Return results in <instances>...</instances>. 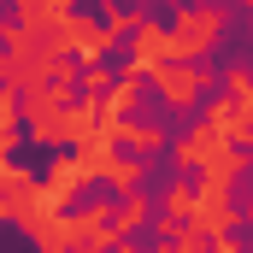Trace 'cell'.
<instances>
[{"label": "cell", "instance_id": "cell-2", "mask_svg": "<svg viewBox=\"0 0 253 253\" xmlns=\"http://www.w3.org/2000/svg\"><path fill=\"white\" fill-rule=\"evenodd\" d=\"M147 77H153V88L165 94V106H171V112H189L194 100H200V88H206V65L177 59V53H165Z\"/></svg>", "mask_w": 253, "mask_h": 253}, {"label": "cell", "instance_id": "cell-3", "mask_svg": "<svg viewBox=\"0 0 253 253\" xmlns=\"http://www.w3.org/2000/svg\"><path fill=\"white\" fill-rule=\"evenodd\" d=\"M171 53V30L165 24H153V18H141V24H129V65L147 77L153 65Z\"/></svg>", "mask_w": 253, "mask_h": 253}, {"label": "cell", "instance_id": "cell-9", "mask_svg": "<svg viewBox=\"0 0 253 253\" xmlns=\"http://www.w3.org/2000/svg\"><path fill=\"white\" fill-rule=\"evenodd\" d=\"M77 88L94 100V94H106V88H112V71H106V65H94V59H83V77H77Z\"/></svg>", "mask_w": 253, "mask_h": 253}, {"label": "cell", "instance_id": "cell-1", "mask_svg": "<svg viewBox=\"0 0 253 253\" xmlns=\"http://www.w3.org/2000/svg\"><path fill=\"white\" fill-rule=\"evenodd\" d=\"M224 18H230V12L212 6V0H206V6H183L177 24H171V53H177V59H206V47L224 36Z\"/></svg>", "mask_w": 253, "mask_h": 253}, {"label": "cell", "instance_id": "cell-4", "mask_svg": "<svg viewBox=\"0 0 253 253\" xmlns=\"http://www.w3.org/2000/svg\"><path fill=\"white\" fill-rule=\"evenodd\" d=\"M171 153H177V165H183V171H206V165L224 153V129L206 118V124H200V129H189V135H183Z\"/></svg>", "mask_w": 253, "mask_h": 253}, {"label": "cell", "instance_id": "cell-8", "mask_svg": "<svg viewBox=\"0 0 253 253\" xmlns=\"http://www.w3.org/2000/svg\"><path fill=\"white\" fill-rule=\"evenodd\" d=\"M141 218H147V200H141V194L129 189V194H124V212H118V218H112V236H129V230H135V224H141Z\"/></svg>", "mask_w": 253, "mask_h": 253}, {"label": "cell", "instance_id": "cell-7", "mask_svg": "<svg viewBox=\"0 0 253 253\" xmlns=\"http://www.w3.org/2000/svg\"><path fill=\"white\" fill-rule=\"evenodd\" d=\"M118 135H124L135 153H159V147H165V135H159L153 124H118Z\"/></svg>", "mask_w": 253, "mask_h": 253}, {"label": "cell", "instance_id": "cell-10", "mask_svg": "<svg viewBox=\"0 0 253 253\" xmlns=\"http://www.w3.org/2000/svg\"><path fill=\"white\" fill-rule=\"evenodd\" d=\"M194 212V189L189 183H171V194H165V218H189Z\"/></svg>", "mask_w": 253, "mask_h": 253}, {"label": "cell", "instance_id": "cell-5", "mask_svg": "<svg viewBox=\"0 0 253 253\" xmlns=\"http://www.w3.org/2000/svg\"><path fill=\"white\" fill-rule=\"evenodd\" d=\"M118 36H124V30H112L106 18H100V24H88V18H77V12H71V47H77L83 59H100Z\"/></svg>", "mask_w": 253, "mask_h": 253}, {"label": "cell", "instance_id": "cell-6", "mask_svg": "<svg viewBox=\"0 0 253 253\" xmlns=\"http://www.w3.org/2000/svg\"><path fill=\"white\" fill-rule=\"evenodd\" d=\"M141 177H147V165H135V159H118V153H106V171H100V183H112V189H135V183H141Z\"/></svg>", "mask_w": 253, "mask_h": 253}, {"label": "cell", "instance_id": "cell-12", "mask_svg": "<svg viewBox=\"0 0 253 253\" xmlns=\"http://www.w3.org/2000/svg\"><path fill=\"white\" fill-rule=\"evenodd\" d=\"M30 6H42V0H18V12H30Z\"/></svg>", "mask_w": 253, "mask_h": 253}, {"label": "cell", "instance_id": "cell-14", "mask_svg": "<svg viewBox=\"0 0 253 253\" xmlns=\"http://www.w3.org/2000/svg\"><path fill=\"white\" fill-rule=\"evenodd\" d=\"M106 6H124V0H106Z\"/></svg>", "mask_w": 253, "mask_h": 253}, {"label": "cell", "instance_id": "cell-13", "mask_svg": "<svg viewBox=\"0 0 253 253\" xmlns=\"http://www.w3.org/2000/svg\"><path fill=\"white\" fill-rule=\"evenodd\" d=\"M248 218H253V194H248Z\"/></svg>", "mask_w": 253, "mask_h": 253}, {"label": "cell", "instance_id": "cell-11", "mask_svg": "<svg viewBox=\"0 0 253 253\" xmlns=\"http://www.w3.org/2000/svg\"><path fill=\"white\" fill-rule=\"evenodd\" d=\"M0 83H12V53H0Z\"/></svg>", "mask_w": 253, "mask_h": 253}]
</instances>
